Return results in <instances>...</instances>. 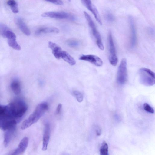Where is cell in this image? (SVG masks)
<instances>
[{
	"mask_svg": "<svg viewBox=\"0 0 155 155\" xmlns=\"http://www.w3.org/2000/svg\"><path fill=\"white\" fill-rule=\"evenodd\" d=\"M17 120L9 112L7 105H0V128L3 130L15 129Z\"/></svg>",
	"mask_w": 155,
	"mask_h": 155,
	"instance_id": "cell-1",
	"label": "cell"
},
{
	"mask_svg": "<svg viewBox=\"0 0 155 155\" xmlns=\"http://www.w3.org/2000/svg\"><path fill=\"white\" fill-rule=\"evenodd\" d=\"M48 107L46 102H43L38 104L33 113L21 124V129H25L36 123L48 110Z\"/></svg>",
	"mask_w": 155,
	"mask_h": 155,
	"instance_id": "cell-2",
	"label": "cell"
},
{
	"mask_svg": "<svg viewBox=\"0 0 155 155\" xmlns=\"http://www.w3.org/2000/svg\"><path fill=\"white\" fill-rule=\"evenodd\" d=\"M7 105L9 112L17 120L23 117L28 108L26 103L19 99L13 101Z\"/></svg>",
	"mask_w": 155,
	"mask_h": 155,
	"instance_id": "cell-3",
	"label": "cell"
},
{
	"mask_svg": "<svg viewBox=\"0 0 155 155\" xmlns=\"http://www.w3.org/2000/svg\"><path fill=\"white\" fill-rule=\"evenodd\" d=\"M139 76L140 83L146 86H152L155 84L154 73L147 68H143L139 70Z\"/></svg>",
	"mask_w": 155,
	"mask_h": 155,
	"instance_id": "cell-4",
	"label": "cell"
},
{
	"mask_svg": "<svg viewBox=\"0 0 155 155\" xmlns=\"http://www.w3.org/2000/svg\"><path fill=\"white\" fill-rule=\"evenodd\" d=\"M84 13L92 35L95 38L97 45L100 49L103 50L104 48L100 33L97 31L95 24L90 15L85 11H84Z\"/></svg>",
	"mask_w": 155,
	"mask_h": 155,
	"instance_id": "cell-5",
	"label": "cell"
},
{
	"mask_svg": "<svg viewBox=\"0 0 155 155\" xmlns=\"http://www.w3.org/2000/svg\"><path fill=\"white\" fill-rule=\"evenodd\" d=\"M127 61L125 58H123L118 68L117 73V80L118 83L123 84L127 80Z\"/></svg>",
	"mask_w": 155,
	"mask_h": 155,
	"instance_id": "cell-6",
	"label": "cell"
},
{
	"mask_svg": "<svg viewBox=\"0 0 155 155\" xmlns=\"http://www.w3.org/2000/svg\"><path fill=\"white\" fill-rule=\"evenodd\" d=\"M43 17H48L57 19H65L70 20L76 19L75 17L70 13L64 12H49L43 13Z\"/></svg>",
	"mask_w": 155,
	"mask_h": 155,
	"instance_id": "cell-7",
	"label": "cell"
},
{
	"mask_svg": "<svg viewBox=\"0 0 155 155\" xmlns=\"http://www.w3.org/2000/svg\"><path fill=\"white\" fill-rule=\"evenodd\" d=\"M108 42L109 56V62L112 66H115L118 62V58L116 54V49L111 33L109 32L108 36Z\"/></svg>",
	"mask_w": 155,
	"mask_h": 155,
	"instance_id": "cell-8",
	"label": "cell"
},
{
	"mask_svg": "<svg viewBox=\"0 0 155 155\" xmlns=\"http://www.w3.org/2000/svg\"><path fill=\"white\" fill-rule=\"evenodd\" d=\"M81 2L83 5L93 14L97 21L100 25H101L102 23L98 10L91 1L89 0H83Z\"/></svg>",
	"mask_w": 155,
	"mask_h": 155,
	"instance_id": "cell-9",
	"label": "cell"
},
{
	"mask_svg": "<svg viewBox=\"0 0 155 155\" xmlns=\"http://www.w3.org/2000/svg\"><path fill=\"white\" fill-rule=\"evenodd\" d=\"M5 38L8 39V43L10 47L16 50H21V46L16 41V36L12 31L8 30L6 34Z\"/></svg>",
	"mask_w": 155,
	"mask_h": 155,
	"instance_id": "cell-10",
	"label": "cell"
},
{
	"mask_svg": "<svg viewBox=\"0 0 155 155\" xmlns=\"http://www.w3.org/2000/svg\"><path fill=\"white\" fill-rule=\"evenodd\" d=\"M130 28V44L131 48L135 45L137 41V36L135 24L133 18L130 16L128 18Z\"/></svg>",
	"mask_w": 155,
	"mask_h": 155,
	"instance_id": "cell-11",
	"label": "cell"
},
{
	"mask_svg": "<svg viewBox=\"0 0 155 155\" xmlns=\"http://www.w3.org/2000/svg\"><path fill=\"white\" fill-rule=\"evenodd\" d=\"M79 59L88 61L96 66L100 67L103 64L102 60L97 56L94 55H83L79 58Z\"/></svg>",
	"mask_w": 155,
	"mask_h": 155,
	"instance_id": "cell-12",
	"label": "cell"
},
{
	"mask_svg": "<svg viewBox=\"0 0 155 155\" xmlns=\"http://www.w3.org/2000/svg\"><path fill=\"white\" fill-rule=\"evenodd\" d=\"M50 126L48 123L45 124L44 132L43 138L42 150H46L47 148L50 137Z\"/></svg>",
	"mask_w": 155,
	"mask_h": 155,
	"instance_id": "cell-13",
	"label": "cell"
},
{
	"mask_svg": "<svg viewBox=\"0 0 155 155\" xmlns=\"http://www.w3.org/2000/svg\"><path fill=\"white\" fill-rule=\"evenodd\" d=\"M28 139L27 137H24L21 141L18 147L11 155H18L23 153L28 146Z\"/></svg>",
	"mask_w": 155,
	"mask_h": 155,
	"instance_id": "cell-14",
	"label": "cell"
},
{
	"mask_svg": "<svg viewBox=\"0 0 155 155\" xmlns=\"http://www.w3.org/2000/svg\"><path fill=\"white\" fill-rule=\"evenodd\" d=\"M48 46L51 50L53 54L56 59H59L61 58V55L63 51L58 45L51 41H49Z\"/></svg>",
	"mask_w": 155,
	"mask_h": 155,
	"instance_id": "cell-15",
	"label": "cell"
},
{
	"mask_svg": "<svg viewBox=\"0 0 155 155\" xmlns=\"http://www.w3.org/2000/svg\"><path fill=\"white\" fill-rule=\"evenodd\" d=\"M15 21L21 31L27 36L30 35L31 32L29 28L21 18L16 17Z\"/></svg>",
	"mask_w": 155,
	"mask_h": 155,
	"instance_id": "cell-16",
	"label": "cell"
},
{
	"mask_svg": "<svg viewBox=\"0 0 155 155\" xmlns=\"http://www.w3.org/2000/svg\"><path fill=\"white\" fill-rule=\"evenodd\" d=\"M59 32L58 28L53 27H42L38 28L35 31V34L38 35L42 34L49 33H58Z\"/></svg>",
	"mask_w": 155,
	"mask_h": 155,
	"instance_id": "cell-17",
	"label": "cell"
},
{
	"mask_svg": "<svg viewBox=\"0 0 155 155\" xmlns=\"http://www.w3.org/2000/svg\"><path fill=\"white\" fill-rule=\"evenodd\" d=\"M61 58L71 65H74L76 64V61L74 59L65 51H63L61 55Z\"/></svg>",
	"mask_w": 155,
	"mask_h": 155,
	"instance_id": "cell-18",
	"label": "cell"
},
{
	"mask_svg": "<svg viewBox=\"0 0 155 155\" xmlns=\"http://www.w3.org/2000/svg\"><path fill=\"white\" fill-rule=\"evenodd\" d=\"M11 87L15 94H18L20 93L21 90L20 84L18 80L15 79L12 81L11 84Z\"/></svg>",
	"mask_w": 155,
	"mask_h": 155,
	"instance_id": "cell-19",
	"label": "cell"
},
{
	"mask_svg": "<svg viewBox=\"0 0 155 155\" xmlns=\"http://www.w3.org/2000/svg\"><path fill=\"white\" fill-rule=\"evenodd\" d=\"M15 129L6 130L4 135V143L5 146L8 144Z\"/></svg>",
	"mask_w": 155,
	"mask_h": 155,
	"instance_id": "cell-20",
	"label": "cell"
},
{
	"mask_svg": "<svg viewBox=\"0 0 155 155\" xmlns=\"http://www.w3.org/2000/svg\"><path fill=\"white\" fill-rule=\"evenodd\" d=\"M7 4L10 7L12 12L14 13L18 12V5L16 2L13 0H10L7 2Z\"/></svg>",
	"mask_w": 155,
	"mask_h": 155,
	"instance_id": "cell-21",
	"label": "cell"
},
{
	"mask_svg": "<svg viewBox=\"0 0 155 155\" xmlns=\"http://www.w3.org/2000/svg\"><path fill=\"white\" fill-rule=\"evenodd\" d=\"M68 45L73 48H77L80 45V41L75 39H70L66 41Z\"/></svg>",
	"mask_w": 155,
	"mask_h": 155,
	"instance_id": "cell-22",
	"label": "cell"
},
{
	"mask_svg": "<svg viewBox=\"0 0 155 155\" xmlns=\"http://www.w3.org/2000/svg\"><path fill=\"white\" fill-rule=\"evenodd\" d=\"M100 155H109L108 153V146L105 141H104L101 147L100 150Z\"/></svg>",
	"mask_w": 155,
	"mask_h": 155,
	"instance_id": "cell-23",
	"label": "cell"
},
{
	"mask_svg": "<svg viewBox=\"0 0 155 155\" xmlns=\"http://www.w3.org/2000/svg\"><path fill=\"white\" fill-rule=\"evenodd\" d=\"M9 28L5 24L0 23V35L2 36L5 38L7 32L9 30Z\"/></svg>",
	"mask_w": 155,
	"mask_h": 155,
	"instance_id": "cell-24",
	"label": "cell"
},
{
	"mask_svg": "<svg viewBox=\"0 0 155 155\" xmlns=\"http://www.w3.org/2000/svg\"><path fill=\"white\" fill-rule=\"evenodd\" d=\"M73 94L78 102H81L82 101L83 97L81 92L78 91H74L73 92Z\"/></svg>",
	"mask_w": 155,
	"mask_h": 155,
	"instance_id": "cell-25",
	"label": "cell"
},
{
	"mask_svg": "<svg viewBox=\"0 0 155 155\" xmlns=\"http://www.w3.org/2000/svg\"><path fill=\"white\" fill-rule=\"evenodd\" d=\"M143 109L145 110L149 113L153 114L154 110L153 108L147 103H145L143 105Z\"/></svg>",
	"mask_w": 155,
	"mask_h": 155,
	"instance_id": "cell-26",
	"label": "cell"
},
{
	"mask_svg": "<svg viewBox=\"0 0 155 155\" xmlns=\"http://www.w3.org/2000/svg\"><path fill=\"white\" fill-rule=\"evenodd\" d=\"M106 19L110 22H112L114 21V17L113 15L110 13H107L105 15Z\"/></svg>",
	"mask_w": 155,
	"mask_h": 155,
	"instance_id": "cell-27",
	"label": "cell"
},
{
	"mask_svg": "<svg viewBox=\"0 0 155 155\" xmlns=\"http://www.w3.org/2000/svg\"><path fill=\"white\" fill-rule=\"evenodd\" d=\"M46 1L53 3V4L59 5H61L63 4V2L61 0H47Z\"/></svg>",
	"mask_w": 155,
	"mask_h": 155,
	"instance_id": "cell-28",
	"label": "cell"
},
{
	"mask_svg": "<svg viewBox=\"0 0 155 155\" xmlns=\"http://www.w3.org/2000/svg\"><path fill=\"white\" fill-rule=\"evenodd\" d=\"M62 106L61 104H59L58 105L55 112V114L59 115L61 112Z\"/></svg>",
	"mask_w": 155,
	"mask_h": 155,
	"instance_id": "cell-29",
	"label": "cell"
},
{
	"mask_svg": "<svg viewBox=\"0 0 155 155\" xmlns=\"http://www.w3.org/2000/svg\"><path fill=\"white\" fill-rule=\"evenodd\" d=\"M96 133L97 135V136H99L101 134V130L99 128H98V129H97L96 131Z\"/></svg>",
	"mask_w": 155,
	"mask_h": 155,
	"instance_id": "cell-30",
	"label": "cell"
}]
</instances>
